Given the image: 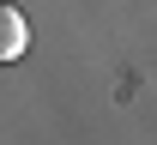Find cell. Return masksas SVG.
<instances>
[{
    "mask_svg": "<svg viewBox=\"0 0 157 145\" xmlns=\"http://www.w3.org/2000/svg\"><path fill=\"white\" fill-rule=\"evenodd\" d=\"M24 48H30V24H24L18 6H6V0H0V67H6V61H18Z\"/></svg>",
    "mask_w": 157,
    "mask_h": 145,
    "instance_id": "obj_1",
    "label": "cell"
}]
</instances>
